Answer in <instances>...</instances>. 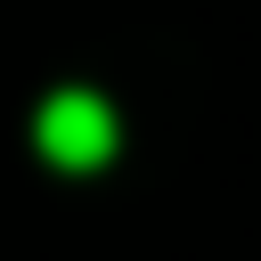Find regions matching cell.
I'll list each match as a JSON object with an SVG mask.
<instances>
[{
    "label": "cell",
    "mask_w": 261,
    "mask_h": 261,
    "mask_svg": "<svg viewBox=\"0 0 261 261\" xmlns=\"http://www.w3.org/2000/svg\"><path fill=\"white\" fill-rule=\"evenodd\" d=\"M33 139H41V155H49L57 171H98V163L114 155V114H106V98H90V90H57V98L41 106Z\"/></svg>",
    "instance_id": "1"
}]
</instances>
